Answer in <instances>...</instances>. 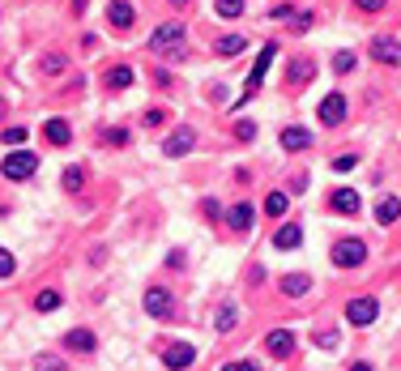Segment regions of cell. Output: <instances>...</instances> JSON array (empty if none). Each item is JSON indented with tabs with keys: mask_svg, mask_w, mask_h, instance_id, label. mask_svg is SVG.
Returning a JSON list of instances; mask_svg holds the SVG:
<instances>
[{
	"mask_svg": "<svg viewBox=\"0 0 401 371\" xmlns=\"http://www.w3.org/2000/svg\"><path fill=\"white\" fill-rule=\"evenodd\" d=\"M150 51L167 56V60H184V26L179 21H162L154 34H150Z\"/></svg>",
	"mask_w": 401,
	"mask_h": 371,
	"instance_id": "1",
	"label": "cell"
},
{
	"mask_svg": "<svg viewBox=\"0 0 401 371\" xmlns=\"http://www.w3.org/2000/svg\"><path fill=\"white\" fill-rule=\"evenodd\" d=\"M329 256H333V265H338V269H359V265L368 261V244H363L359 235H346V239H338V244H333V252H329Z\"/></svg>",
	"mask_w": 401,
	"mask_h": 371,
	"instance_id": "2",
	"label": "cell"
},
{
	"mask_svg": "<svg viewBox=\"0 0 401 371\" xmlns=\"http://www.w3.org/2000/svg\"><path fill=\"white\" fill-rule=\"evenodd\" d=\"M0 171H4V179L21 184V179H30V175L38 171V154H30V150H13V154H4Z\"/></svg>",
	"mask_w": 401,
	"mask_h": 371,
	"instance_id": "3",
	"label": "cell"
},
{
	"mask_svg": "<svg viewBox=\"0 0 401 371\" xmlns=\"http://www.w3.org/2000/svg\"><path fill=\"white\" fill-rule=\"evenodd\" d=\"M278 56V43H265L261 47V56H256V64H252V77H248V85H244V94L235 98V107H244V103H252V94L261 90V81H265V68H269V60Z\"/></svg>",
	"mask_w": 401,
	"mask_h": 371,
	"instance_id": "4",
	"label": "cell"
},
{
	"mask_svg": "<svg viewBox=\"0 0 401 371\" xmlns=\"http://www.w3.org/2000/svg\"><path fill=\"white\" fill-rule=\"evenodd\" d=\"M376 316H380V303H376V299H368V295H359V299H350V303H346V320H350L355 329L376 325Z\"/></svg>",
	"mask_w": 401,
	"mask_h": 371,
	"instance_id": "5",
	"label": "cell"
},
{
	"mask_svg": "<svg viewBox=\"0 0 401 371\" xmlns=\"http://www.w3.org/2000/svg\"><path fill=\"white\" fill-rule=\"evenodd\" d=\"M346 111H350V107H346V94L333 90V94L321 98V124H325V128H338V124L346 120Z\"/></svg>",
	"mask_w": 401,
	"mask_h": 371,
	"instance_id": "6",
	"label": "cell"
},
{
	"mask_svg": "<svg viewBox=\"0 0 401 371\" xmlns=\"http://www.w3.org/2000/svg\"><path fill=\"white\" fill-rule=\"evenodd\" d=\"M192 359H197V346H188V342H171V346L162 350V367L167 371L192 367Z\"/></svg>",
	"mask_w": 401,
	"mask_h": 371,
	"instance_id": "7",
	"label": "cell"
},
{
	"mask_svg": "<svg viewBox=\"0 0 401 371\" xmlns=\"http://www.w3.org/2000/svg\"><path fill=\"white\" fill-rule=\"evenodd\" d=\"M372 60L376 64H401V43L393 34H376L372 38Z\"/></svg>",
	"mask_w": 401,
	"mask_h": 371,
	"instance_id": "8",
	"label": "cell"
},
{
	"mask_svg": "<svg viewBox=\"0 0 401 371\" xmlns=\"http://www.w3.org/2000/svg\"><path fill=\"white\" fill-rule=\"evenodd\" d=\"M192 145H197V132H192V128H175V132L162 141V154H167V158H184Z\"/></svg>",
	"mask_w": 401,
	"mask_h": 371,
	"instance_id": "9",
	"label": "cell"
},
{
	"mask_svg": "<svg viewBox=\"0 0 401 371\" xmlns=\"http://www.w3.org/2000/svg\"><path fill=\"white\" fill-rule=\"evenodd\" d=\"M265 350H269L274 359H291V355H295V333H291V329H274V333L265 338Z\"/></svg>",
	"mask_w": 401,
	"mask_h": 371,
	"instance_id": "10",
	"label": "cell"
},
{
	"mask_svg": "<svg viewBox=\"0 0 401 371\" xmlns=\"http://www.w3.org/2000/svg\"><path fill=\"white\" fill-rule=\"evenodd\" d=\"M107 21H111L115 30H132V21H137V9H132L128 0H111V4H107Z\"/></svg>",
	"mask_w": 401,
	"mask_h": 371,
	"instance_id": "11",
	"label": "cell"
},
{
	"mask_svg": "<svg viewBox=\"0 0 401 371\" xmlns=\"http://www.w3.org/2000/svg\"><path fill=\"white\" fill-rule=\"evenodd\" d=\"M226 226L239 231V235H248V231H252V205H248V201H235V205L226 209Z\"/></svg>",
	"mask_w": 401,
	"mask_h": 371,
	"instance_id": "12",
	"label": "cell"
},
{
	"mask_svg": "<svg viewBox=\"0 0 401 371\" xmlns=\"http://www.w3.org/2000/svg\"><path fill=\"white\" fill-rule=\"evenodd\" d=\"M308 145H312V132H308V128H299V124L282 128V150H286V154H299V150H308Z\"/></svg>",
	"mask_w": 401,
	"mask_h": 371,
	"instance_id": "13",
	"label": "cell"
},
{
	"mask_svg": "<svg viewBox=\"0 0 401 371\" xmlns=\"http://www.w3.org/2000/svg\"><path fill=\"white\" fill-rule=\"evenodd\" d=\"M299 244H303V226H299V222H286V226L274 235V248H278V252H295Z\"/></svg>",
	"mask_w": 401,
	"mask_h": 371,
	"instance_id": "14",
	"label": "cell"
},
{
	"mask_svg": "<svg viewBox=\"0 0 401 371\" xmlns=\"http://www.w3.org/2000/svg\"><path fill=\"white\" fill-rule=\"evenodd\" d=\"M145 312H150V316H158V320H162V316H171V295H167L162 286H150V291H145Z\"/></svg>",
	"mask_w": 401,
	"mask_h": 371,
	"instance_id": "15",
	"label": "cell"
},
{
	"mask_svg": "<svg viewBox=\"0 0 401 371\" xmlns=\"http://www.w3.org/2000/svg\"><path fill=\"white\" fill-rule=\"evenodd\" d=\"M132 81H137L132 64H115V68H107V77H103V85H107V90H128Z\"/></svg>",
	"mask_w": 401,
	"mask_h": 371,
	"instance_id": "16",
	"label": "cell"
},
{
	"mask_svg": "<svg viewBox=\"0 0 401 371\" xmlns=\"http://www.w3.org/2000/svg\"><path fill=\"white\" fill-rule=\"evenodd\" d=\"M278 286H282V295H286V299H303V295L312 291V278H308V273H286Z\"/></svg>",
	"mask_w": 401,
	"mask_h": 371,
	"instance_id": "17",
	"label": "cell"
},
{
	"mask_svg": "<svg viewBox=\"0 0 401 371\" xmlns=\"http://www.w3.org/2000/svg\"><path fill=\"white\" fill-rule=\"evenodd\" d=\"M64 346H68V350H77V355H90L98 342H94V333H90V329H73V333H64Z\"/></svg>",
	"mask_w": 401,
	"mask_h": 371,
	"instance_id": "18",
	"label": "cell"
},
{
	"mask_svg": "<svg viewBox=\"0 0 401 371\" xmlns=\"http://www.w3.org/2000/svg\"><path fill=\"white\" fill-rule=\"evenodd\" d=\"M329 201H333L338 214H359V192H355V188H338Z\"/></svg>",
	"mask_w": 401,
	"mask_h": 371,
	"instance_id": "19",
	"label": "cell"
},
{
	"mask_svg": "<svg viewBox=\"0 0 401 371\" xmlns=\"http://www.w3.org/2000/svg\"><path fill=\"white\" fill-rule=\"evenodd\" d=\"M376 218H380V226H393L401 218V197H385V201L376 205Z\"/></svg>",
	"mask_w": 401,
	"mask_h": 371,
	"instance_id": "20",
	"label": "cell"
},
{
	"mask_svg": "<svg viewBox=\"0 0 401 371\" xmlns=\"http://www.w3.org/2000/svg\"><path fill=\"white\" fill-rule=\"evenodd\" d=\"M43 132H47V141H51V145H68V141H73V128H68L64 120H47V124H43Z\"/></svg>",
	"mask_w": 401,
	"mask_h": 371,
	"instance_id": "21",
	"label": "cell"
},
{
	"mask_svg": "<svg viewBox=\"0 0 401 371\" xmlns=\"http://www.w3.org/2000/svg\"><path fill=\"white\" fill-rule=\"evenodd\" d=\"M244 47H248V38H244V34H222V38L214 43V51H218V56H239Z\"/></svg>",
	"mask_w": 401,
	"mask_h": 371,
	"instance_id": "22",
	"label": "cell"
},
{
	"mask_svg": "<svg viewBox=\"0 0 401 371\" xmlns=\"http://www.w3.org/2000/svg\"><path fill=\"white\" fill-rule=\"evenodd\" d=\"M60 188H64V192H81V188H85V167H64Z\"/></svg>",
	"mask_w": 401,
	"mask_h": 371,
	"instance_id": "23",
	"label": "cell"
},
{
	"mask_svg": "<svg viewBox=\"0 0 401 371\" xmlns=\"http://www.w3.org/2000/svg\"><path fill=\"white\" fill-rule=\"evenodd\" d=\"M312 77H316V68H312L308 60H295V64H291V85H308Z\"/></svg>",
	"mask_w": 401,
	"mask_h": 371,
	"instance_id": "24",
	"label": "cell"
},
{
	"mask_svg": "<svg viewBox=\"0 0 401 371\" xmlns=\"http://www.w3.org/2000/svg\"><path fill=\"white\" fill-rule=\"evenodd\" d=\"M286 205H291V197H286V192H269V197H265V214H269V218H282V214H286Z\"/></svg>",
	"mask_w": 401,
	"mask_h": 371,
	"instance_id": "25",
	"label": "cell"
},
{
	"mask_svg": "<svg viewBox=\"0 0 401 371\" xmlns=\"http://www.w3.org/2000/svg\"><path fill=\"white\" fill-rule=\"evenodd\" d=\"M26 137H30V128H21V124H9V128L0 132L4 145H26Z\"/></svg>",
	"mask_w": 401,
	"mask_h": 371,
	"instance_id": "26",
	"label": "cell"
},
{
	"mask_svg": "<svg viewBox=\"0 0 401 371\" xmlns=\"http://www.w3.org/2000/svg\"><path fill=\"white\" fill-rule=\"evenodd\" d=\"M235 320H239V312L226 303V308H218V320H214V325H218V333H231V329H235Z\"/></svg>",
	"mask_w": 401,
	"mask_h": 371,
	"instance_id": "27",
	"label": "cell"
},
{
	"mask_svg": "<svg viewBox=\"0 0 401 371\" xmlns=\"http://www.w3.org/2000/svg\"><path fill=\"white\" fill-rule=\"evenodd\" d=\"M34 371H68V367H64V359H56V355H34Z\"/></svg>",
	"mask_w": 401,
	"mask_h": 371,
	"instance_id": "28",
	"label": "cell"
},
{
	"mask_svg": "<svg viewBox=\"0 0 401 371\" xmlns=\"http://www.w3.org/2000/svg\"><path fill=\"white\" fill-rule=\"evenodd\" d=\"M34 308H38V312H56V308H60V295H56V291H38Z\"/></svg>",
	"mask_w": 401,
	"mask_h": 371,
	"instance_id": "29",
	"label": "cell"
},
{
	"mask_svg": "<svg viewBox=\"0 0 401 371\" xmlns=\"http://www.w3.org/2000/svg\"><path fill=\"white\" fill-rule=\"evenodd\" d=\"M214 9H218V17H239L244 0H214Z\"/></svg>",
	"mask_w": 401,
	"mask_h": 371,
	"instance_id": "30",
	"label": "cell"
},
{
	"mask_svg": "<svg viewBox=\"0 0 401 371\" xmlns=\"http://www.w3.org/2000/svg\"><path fill=\"white\" fill-rule=\"evenodd\" d=\"M333 68L338 73H355V51H338L333 56Z\"/></svg>",
	"mask_w": 401,
	"mask_h": 371,
	"instance_id": "31",
	"label": "cell"
},
{
	"mask_svg": "<svg viewBox=\"0 0 401 371\" xmlns=\"http://www.w3.org/2000/svg\"><path fill=\"white\" fill-rule=\"evenodd\" d=\"M359 167V154H342V158H333V171L338 175H346V171H355Z\"/></svg>",
	"mask_w": 401,
	"mask_h": 371,
	"instance_id": "32",
	"label": "cell"
},
{
	"mask_svg": "<svg viewBox=\"0 0 401 371\" xmlns=\"http://www.w3.org/2000/svg\"><path fill=\"white\" fill-rule=\"evenodd\" d=\"M235 132H239V141H244V145H248V141H256V124H252V120H239V124H235Z\"/></svg>",
	"mask_w": 401,
	"mask_h": 371,
	"instance_id": "33",
	"label": "cell"
},
{
	"mask_svg": "<svg viewBox=\"0 0 401 371\" xmlns=\"http://www.w3.org/2000/svg\"><path fill=\"white\" fill-rule=\"evenodd\" d=\"M107 145H128V128H107Z\"/></svg>",
	"mask_w": 401,
	"mask_h": 371,
	"instance_id": "34",
	"label": "cell"
},
{
	"mask_svg": "<svg viewBox=\"0 0 401 371\" xmlns=\"http://www.w3.org/2000/svg\"><path fill=\"white\" fill-rule=\"evenodd\" d=\"M60 68H64V60H60L56 51H47V56H43V73H60Z\"/></svg>",
	"mask_w": 401,
	"mask_h": 371,
	"instance_id": "35",
	"label": "cell"
},
{
	"mask_svg": "<svg viewBox=\"0 0 401 371\" xmlns=\"http://www.w3.org/2000/svg\"><path fill=\"white\" fill-rule=\"evenodd\" d=\"M0 278H13V252L0 248Z\"/></svg>",
	"mask_w": 401,
	"mask_h": 371,
	"instance_id": "36",
	"label": "cell"
},
{
	"mask_svg": "<svg viewBox=\"0 0 401 371\" xmlns=\"http://www.w3.org/2000/svg\"><path fill=\"white\" fill-rule=\"evenodd\" d=\"M355 4H359V9H363V13H380V9H385V4H389V0H355Z\"/></svg>",
	"mask_w": 401,
	"mask_h": 371,
	"instance_id": "37",
	"label": "cell"
},
{
	"mask_svg": "<svg viewBox=\"0 0 401 371\" xmlns=\"http://www.w3.org/2000/svg\"><path fill=\"white\" fill-rule=\"evenodd\" d=\"M222 371H261V367H256L252 359H239V363H226V367H222Z\"/></svg>",
	"mask_w": 401,
	"mask_h": 371,
	"instance_id": "38",
	"label": "cell"
},
{
	"mask_svg": "<svg viewBox=\"0 0 401 371\" xmlns=\"http://www.w3.org/2000/svg\"><path fill=\"white\" fill-rule=\"evenodd\" d=\"M291 26H295V30H308V26H312V13H295Z\"/></svg>",
	"mask_w": 401,
	"mask_h": 371,
	"instance_id": "39",
	"label": "cell"
},
{
	"mask_svg": "<svg viewBox=\"0 0 401 371\" xmlns=\"http://www.w3.org/2000/svg\"><path fill=\"white\" fill-rule=\"evenodd\" d=\"M162 120H167V115H162V111H145V124H150V128H158V124H162Z\"/></svg>",
	"mask_w": 401,
	"mask_h": 371,
	"instance_id": "40",
	"label": "cell"
},
{
	"mask_svg": "<svg viewBox=\"0 0 401 371\" xmlns=\"http://www.w3.org/2000/svg\"><path fill=\"white\" fill-rule=\"evenodd\" d=\"M218 214H222V205H218V201L209 197V201H205V218H218Z\"/></svg>",
	"mask_w": 401,
	"mask_h": 371,
	"instance_id": "41",
	"label": "cell"
},
{
	"mask_svg": "<svg viewBox=\"0 0 401 371\" xmlns=\"http://www.w3.org/2000/svg\"><path fill=\"white\" fill-rule=\"evenodd\" d=\"M85 4H90V0H73V13L81 17V13H85Z\"/></svg>",
	"mask_w": 401,
	"mask_h": 371,
	"instance_id": "42",
	"label": "cell"
},
{
	"mask_svg": "<svg viewBox=\"0 0 401 371\" xmlns=\"http://www.w3.org/2000/svg\"><path fill=\"white\" fill-rule=\"evenodd\" d=\"M350 371H376L372 363H350Z\"/></svg>",
	"mask_w": 401,
	"mask_h": 371,
	"instance_id": "43",
	"label": "cell"
},
{
	"mask_svg": "<svg viewBox=\"0 0 401 371\" xmlns=\"http://www.w3.org/2000/svg\"><path fill=\"white\" fill-rule=\"evenodd\" d=\"M4 111H9V107H4V103H0V120H4Z\"/></svg>",
	"mask_w": 401,
	"mask_h": 371,
	"instance_id": "44",
	"label": "cell"
},
{
	"mask_svg": "<svg viewBox=\"0 0 401 371\" xmlns=\"http://www.w3.org/2000/svg\"><path fill=\"white\" fill-rule=\"evenodd\" d=\"M175 4H188V0H175Z\"/></svg>",
	"mask_w": 401,
	"mask_h": 371,
	"instance_id": "45",
	"label": "cell"
}]
</instances>
